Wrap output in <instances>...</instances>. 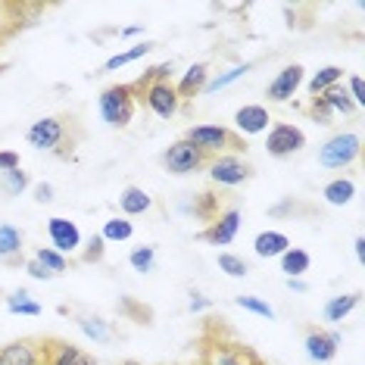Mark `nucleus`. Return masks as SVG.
Segmentation results:
<instances>
[{
    "label": "nucleus",
    "mask_w": 365,
    "mask_h": 365,
    "mask_svg": "<svg viewBox=\"0 0 365 365\" xmlns=\"http://www.w3.org/2000/svg\"><path fill=\"white\" fill-rule=\"evenodd\" d=\"M78 138L81 131L76 125V115H44V119L31 122V128L26 131V140L35 150L53 153L60 160H69Z\"/></svg>",
    "instance_id": "f257e3e1"
},
{
    "label": "nucleus",
    "mask_w": 365,
    "mask_h": 365,
    "mask_svg": "<svg viewBox=\"0 0 365 365\" xmlns=\"http://www.w3.org/2000/svg\"><path fill=\"white\" fill-rule=\"evenodd\" d=\"M185 140H190L206 160L222 153H235V156L247 153V138H240L235 128H225V125H194L185 131Z\"/></svg>",
    "instance_id": "f03ea898"
},
{
    "label": "nucleus",
    "mask_w": 365,
    "mask_h": 365,
    "mask_svg": "<svg viewBox=\"0 0 365 365\" xmlns=\"http://www.w3.org/2000/svg\"><path fill=\"white\" fill-rule=\"evenodd\" d=\"M135 106H138V97H135V88L131 85H110L97 97L101 119L110 128H128L131 119H135Z\"/></svg>",
    "instance_id": "7ed1b4c3"
},
{
    "label": "nucleus",
    "mask_w": 365,
    "mask_h": 365,
    "mask_svg": "<svg viewBox=\"0 0 365 365\" xmlns=\"http://www.w3.org/2000/svg\"><path fill=\"white\" fill-rule=\"evenodd\" d=\"M362 156V138L359 131H340V135L328 138L319 150V163L325 169H350Z\"/></svg>",
    "instance_id": "20e7f679"
},
{
    "label": "nucleus",
    "mask_w": 365,
    "mask_h": 365,
    "mask_svg": "<svg viewBox=\"0 0 365 365\" xmlns=\"http://www.w3.org/2000/svg\"><path fill=\"white\" fill-rule=\"evenodd\" d=\"M131 88H135L138 101L150 113L160 115V119H172L181 110V97L172 81H153V85H144V88H138V85H131Z\"/></svg>",
    "instance_id": "39448f33"
},
{
    "label": "nucleus",
    "mask_w": 365,
    "mask_h": 365,
    "mask_svg": "<svg viewBox=\"0 0 365 365\" xmlns=\"http://www.w3.org/2000/svg\"><path fill=\"white\" fill-rule=\"evenodd\" d=\"M160 163H163L165 172H172V175H194V172L206 169V163H210V160H206V156L197 150L190 140L178 138L175 144H169V147L163 150Z\"/></svg>",
    "instance_id": "423d86ee"
},
{
    "label": "nucleus",
    "mask_w": 365,
    "mask_h": 365,
    "mask_svg": "<svg viewBox=\"0 0 365 365\" xmlns=\"http://www.w3.org/2000/svg\"><path fill=\"white\" fill-rule=\"evenodd\" d=\"M206 169H210L212 185H219V187H240L253 178V165L247 163L244 156H235V153L212 156V160L206 163Z\"/></svg>",
    "instance_id": "0eeeda50"
},
{
    "label": "nucleus",
    "mask_w": 365,
    "mask_h": 365,
    "mask_svg": "<svg viewBox=\"0 0 365 365\" xmlns=\"http://www.w3.org/2000/svg\"><path fill=\"white\" fill-rule=\"evenodd\" d=\"M306 147V135L303 128L290 125V122H275L265 135V153L275 156V160H287V156L300 153Z\"/></svg>",
    "instance_id": "6e6552de"
},
{
    "label": "nucleus",
    "mask_w": 365,
    "mask_h": 365,
    "mask_svg": "<svg viewBox=\"0 0 365 365\" xmlns=\"http://www.w3.org/2000/svg\"><path fill=\"white\" fill-rule=\"evenodd\" d=\"M237 231H240V210L237 206H225L197 237L206 240V244H212V247H228L231 240L237 237Z\"/></svg>",
    "instance_id": "1a4fd4ad"
},
{
    "label": "nucleus",
    "mask_w": 365,
    "mask_h": 365,
    "mask_svg": "<svg viewBox=\"0 0 365 365\" xmlns=\"http://www.w3.org/2000/svg\"><path fill=\"white\" fill-rule=\"evenodd\" d=\"M340 346V334L337 331H325V328H306V340H303V350L315 365H328L337 356Z\"/></svg>",
    "instance_id": "9d476101"
},
{
    "label": "nucleus",
    "mask_w": 365,
    "mask_h": 365,
    "mask_svg": "<svg viewBox=\"0 0 365 365\" xmlns=\"http://www.w3.org/2000/svg\"><path fill=\"white\" fill-rule=\"evenodd\" d=\"M303 78H306V69H303V66H300V63H287L284 69H281L278 76L269 81V88H265V97H269L272 103H287L290 97L300 91Z\"/></svg>",
    "instance_id": "9b49d317"
},
{
    "label": "nucleus",
    "mask_w": 365,
    "mask_h": 365,
    "mask_svg": "<svg viewBox=\"0 0 365 365\" xmlns=\"http://www.w3.org/2000/svg\"><path fill=\"white\" fill-rule=\"evenodd\" d=\"M47 237H51V247L56 253L69 256L81 250V231L76 222L63 219V215H53V219H47Z\"/></svg>",
    "instance_id": "f8f14e48"
},
{
    "label": "nucleus",
    "mask_w": 365,
    "mask_h": 365,
    "mask_svg": "<svg viewBox=\"0 0 365 365\" xmlns=\"http://www.w3.org/2000/svg\"><path fill=\"white\" fill-rule=\"evenodd\" d=\"M0 365H44V344L31 337L0 346Z\"/></svg>",
    "instance_id": "ddd939ff"
},
{
    "label": "nucleus",
    "mask_w": 365,
    "mask_h": 365,
    "mask_svg": "<svg viewBox=\"0 0 365 365\" xmlns=\"http://www.w3.org/2000/svg\"><path fill=\"white\" fill-rule=\"evenodd\" d=\"M269 122H272V115L259 103H247V106H240V110L235 113V131L240 138L265 135V131H269Z\"/></svg>",
    "instance_id": "4468645a"
},
{
    "label": "nucleus",
    "mask_w": 365,
    "mask_h": 365,
    "mask_svg": "<svg viewBox=\"0 0 365 365\" xmlns=\"http://www.w3.org/2000/svg\"><path fill=\"white\" fill-rule=\"evenodd\" d=\"M206 365H265L259 356H256L250 346L244 344H215V350H210L203 356Z\"/></svg>",
    "instance_id": "2eb2a0df"
},
{
    "label": "nucleus",
    "mask_w": 365,
    "mask_h": 365,
    "mask_svg": "<svg viewBox=\"0 0 365 365\" xmlns=\"http://www.w3.org/2000/svg\"><path fill=\"white\" fill-rule=\"evenodd\" d=\"M0 262H4L6 269L26 265V237H22V231L10 225V222L0 225Z\"/></svg>",
    "instance_id": "dca6fc26"
},
{
    "label": "nucleus",
    "mask_w": 365,
    "mask_h": 365,
    "mask_svg": "<svg viewBox=\"0 0 365 365\" xmlns=\"http://www.w3.org/2000/svg\"><path fill=\"white\" fill-rule=\"evenodd\" d=\"M53 346L44 344V365H94V356H88L76 344H63V340H51Z\"/></svg>",
    "instance_id": "f3484780"
},
{
    "label": "nucleus",
    "mask_w": 365,
    "mask_h": 365,
    "mask_svg": "<svg viewBox=\"0 0 365 365\" xmlns=\"http://www.w3.org/2000/svg\"><path fill=\"white\" fill-rule=\"evenodd\" d=\"M206 81H210V63H194V66H187V72L181 76L175 91L181 101H194V97L203 94Z\"/></svg>",
    "instance_id": "a211bd4d"
},
{
    "label": "nucleus",
    "mask_w": 365,
    "mask_h": 365,
    "mask_svg": "<svg viewBox=\"0 0 365 365\" xmlns=\"http://www.w3.org/2000/svg\"><path fill=\"white\" fill-rule=\"evenodd\" d=\"M287 247H290V237L284 231H259L253 240V253L259 256V259H278Z\"/></svg>",
    "instance_id": "6ab92c4d"
},
{
    "label": "nucleus",
    "mask_w": 365,
    "mask_h": 365,
    "mask_svg": "<svg viewBox=\"0 0 365 365\" xmlns=\"http://www.w3.org/2000/svg\"><path fill=\"white\" fill-rule=\"evenodd\" d=\"M150 206H153V197L147 194L144 187H138V185H128V187L119 194V210L125 212V219H128V215H144V212H150Z\"/></svg>",
    "instance_id": "aec40b11"
},
{
    "label": "nucleus",
    "mask_w": 365,
    "mask_h": 365,
    "mask_svg": "<svg viewBox=\"0 0 365 365\" xmlns=\"http://www.w3.org/2000/svg\"><path fill=\"white\" fill-rule=\"evenodd\" d=\"M362 300V294L359 290H350V294H337V297H331V300L325 303V322H334V325H340V322L350 315L356 306H359Z\"/></svg>",
    "instance_id": "412c9836"
},
{
    "label": "nucleus",
    "mask_w": 365,
    "mask_h": 365,
    "mask_svg": "<svg viewBox=\"0 0 365 365\" xmlns=\"http://www.w3.org/2000/svg\"><path fill=\"white\" fill-rule=\"evenodd\" d=\"M278 259H281V272H284V278H303L306 272H309V265H312V256L306 250H300V247H287Z\"/></svg>",
    "instance_id": "4be33fe9"
},
{
    "label": "nucleus",
    "mask_w": 365,
    "mask_h": 365,
    "mask_svg": "<svg viewBox=\"0 0 365 365\" xmlns=\"http://www.w3.org/2000/svg\"><path fill=\"white\" fill-rule=\"evenodd\" d=\"M76 325H78L81 334H85L88 340H94V344H110V340L115 337L110 322H103L101 315H78Z\"/></svg>",
    "instance_id": "5701e85b"
},
{
    "label": "nucleus",
    "mask_w": 365,
    "mask_h": 365,
    "mask_svg": "<svg viewBox=\"0 0 365 365\" xmlns=\"http://www.w3.org/2000/svg\"><path fill=\"white\" fill-rule=\"evenodd\" d=\"M322 197H325L328 206H346V203H353L356 181L353 178H334V181H328V185L322 187Z\"/></svg>",
    "instance_id": "b1692460"
},
{
    "label": "nucleus",
    "mask_w": 365,
    "mask_h": 365,
    "mask_svg": "<svg viewBox=\"0 0 365 365\" xmlns=\"http://www.w3.org/2000/svg\"><path fill=\"white\" fill-rule=\"evenodd\" d=\"M156 41H140V44H135V47H128V51H119V53H113L110 60L103 63V72H115V69H122V66H128V63H135V60H140V56H147L150 51H156Z\"/></svg>",
    "instance_id": "393cba45"
},
{
    "label": "nucleus",
    "mask_w": 365,
    "mask_h": 365,
    "mask_svg": "<svg viewBox=\"0 0 365 365\" xmlns=\"http://www.w3.org/2000/svg\"><path fill=\"white\" fill-rule=\"evenodd\" d=\"M344 81V69L340 66H322L315 76L306 81V91H309V97H319V94H325L328 88H334Z\"/></svg>",
    "instance_id": "a878e982"
},
{
    "label": "nucleus",
    "mask_w": 365,
    "mask_h": 365,
    "mask_svg": "<svg viewBox=\"0 0 365 365\" xmlns=\"http://www.w3.org/2000/svg\"><path fill=\"white\" fill-rule=\"evenodd\" d=\"M319 97L328 103V110L334 113V115H337V113H340V115H353V113H356V103L350 101V94H346V88H344V85L328 88L325 94H319Z\"/></svg>",
    "instance_id": "bb28decb"
},
{
    "label": "nucleus",
    "mask_w": 365,
    "mask_h": 365,
    "mask_svg": "<svg viewBox=\"0 0 365 365\" xmlns=\"http://www.w3.org/2000/svg\"><path fill=\"white\" fill-rule=\"evenodd\" d=\"M256 63H240V66H231V69H225V72H219L215 78H210L206 81V88H203V94H215V91H222V88H228V85H235L237 78H244L247 72L253 69Z\"/></svg>",
    "instance_id": "cd10ccee"
},
{
    "label": "nucleus",
    "mask_w": 365,
    "mask_h": 365,
    "mask_svg": "<svg viewBox=\"0 0 365 365\" xmlns=\"http://www.w3.org/2000/svg\"><path fill=\"white\" fill-rule=\"evenodd\" d=\"M6 309H10L13 315H31V319L44 312V309H41V303H38V300H31V294H29L26 287H19L16 294L6 297Z\"/></svg>",
    "instance_id": "c85d7f7f"
},
{
    "label": "nucleus",
    "mask_w": 365,
    "mask_h": 365,
    "mask_svg": "<svg viewBox=\"0 0 365 365\" xmlns=\"http://www.w3.org/2000/svg\"><path fill=\"white\" fill-rule=\"evenodd\" d=\"M131 235H135V225L125 219V215H115V219H106L103 222V231L101 237L106 240V244H122V240H131Z\"/></svg>",
    "instance_id": "c756f323"
},
{
    "label": "nucleus",
    "mask_w": 365,
    "mask_h": 365,
    "mask_svg": "<svg viewBox=\"0 0 365 365\" xmlns=\"http://www.w3.org/2000/svg\"><path fill=\"white\" fill-rule=\"evenodd\" d=\"M190 212H194L197 219H203V222H212L215 215L222 212V200L212 194V190H203V194L194 197V203H190Z\"/></svg>",
    "instance_id": "7c9ffc66"
},
{
    "label": "nucleus",
    "mask_w": 365,
    "mask_h": 365,
    "mask_svg": "<svg viewBox=\"0 0 365 365\" xmlns=\"http://www.w3.org/2000/svg\"><path fill=\"white\" fill-rule=\"evenodd\" d=\"M119 315H125L128 322H138V325L153 322V309L144 303H138L135 297H119Z\"/></svg>",
    "instance_id": "2f4dec72"
},
{
    "label": "nucleus",
    "mask_w": 365,
    "mask_h": 365,
    "mask_svg": "<svg viewBox=\"0 0 365 365\" xmlns=\"http://www.w3.org/2000/svg\"><path fill=\"white\" fill-rule=\"evenodd\" d=\"M29 185H31V178H29V172H22V169H13V172H4V175H0V190H4L6 197L26 194Z\"/></svg>",
    "instance_id": "473e14b6"
},
{
    "label": "nucleus",
    "mask_w": 365,
    "mask_h": 365,
    "mask_svg": "<svg viewBox=\"0 0 365 365\" xmlns=\"http://www.w3.org/2000/svg\"><path fill=\"white\" fill-rule=\"evenodd\" d=\"M35 259L44 265V269H51L53 275H63V272H69V256H63V253H56L53 247H38L35 250Z\"/></svg>",
    "instance_id": "72a5a7b5"
},
{
    "label": "nucleus",
    "mask_w": 365,
    "mask_h": 365,
    "mask_svg": "<svg viewBox=\"0 0 365 365\" xmlns=\"http://www.w3.org/2000/svg\"><path fill=\"white\" fill-rule=\"evenodd\" d=\"M128 265L140 275H147V272H153L156 265V247H135V250L128 253Z\"/></svg>",
    "instance_id": "f704fd0d"
},
{
    "label": "nucleus",
    "mask_w": 365,
    "mask_h": 365,
    "mask_svg": "<svg viewBox=\"0 0 365 365\" xmlns=\"http://www.w3.org/2000/svg\"><path fill=\"white\" fill-rule=\"evenodd\" d=\"M219 269L225 272L228 278H247L250 275V265H247L244 256H235V253H219Z\"/></svg>",
    "instance_id": "c9c22d12"
},
{
    "label": "nucleus",
    "mask_w": 365,
    "mask_h": 365,
    "mask_svg": "<svg viewBox=\"0 0 365 365\" xmlns=\"http://www.w3.org/2000/svg\"><path fill=\"white\" fill-rule=\"evenodd\" d=\"M235 306H240V309H247V312H253V315H259V319H275V309H272L265 300H259V297H250V294H240L235 297Z\"/></svg>",
    "instance_id": "e433bc0d"
},
{
    "label": "nucleus",
    "mask_w": 365,
    "mask_h": 365,
    "mask_svg": "<svg viewBox=\"0 0 365 365\" xmlns=\"http://www.w3.org/2000/svg\"><path fill=\"white\" fill-rule=\"evenodd\" d=\"M172 72H175V63H160V66H150V69L144 72L140 78H135L131 85H138V88H144V85H153V81H172Z\"/></svg>",
    "instance_id": "4c0bfd02"
},
{
    "label": "nucleus",
    "mask_w": 365,
    "mask_h": 365,
    "mask_svg": "<svg viewBox=\"0 0 365 365\" xmlns=\"http://www.w3.org/2000/svg\"><path fill=\"white\" fill-rule=\"evenodd\" d=\"M103 256H106V240L101 237V231H97V235H91V237L85 240L81 262H85V265H94V262H103Z\"/></svg>",
    "instance_id": "58836bf2"
},
{
    "label": "nucleus",
    "mask_w": 365,
    "mask_h": 365,
    "mask_svg": "<svg viewBox=\"0 0 365 365\" xmlns=\"http://www.w3.org/2000/svg\"><path fill=\"white\" fill-rule=\"evenodd\" d=\"M303 113L309 115L315 125H331V119H334V113L328 110V103L322 101V97H309V103L303 106Z\"/></svg>",
    "instance_id": "ea45409f"
},
{
    "label": "nucleus",
    "mask_w": 365,
    "mask_h": 365,
    "mask_svg": "<svg viewBox=\"0 0 365 365\" xmlns=\"http://www.w3.org/2000/svg\"><path fill=\"white\" fill-rule=\"evenodd\" d=\"M346 94H350V101L356 103V110H362L365 106V91H362V78L359 76L346 78Z\"/></svg>",
    "instance_id": "a19ab883"
},
{
    "label": "nucleus",
    "mask_w": 365,
    "mask_h": 365,
    "mask_svg": "<svg viewBox=\"0 0 365 365\" xmlns=\"http://www.w3.org/2000/svg\"><path fill=\"white\" fill-rule=\"evenodd\" d=\"M26 272H29V275L35 278V281H51V278H56L51 269H44V265L35 259V256H31V259H26Z\"/></svg>",
    "instance_id": "79ce46f5"
},
{
    "label": "nucleus",
    "mask_w": 365,
    "mask_h": 365,
    "mask_svg": "<svg viewBox=\"0 0 365 365\" xmlns=\"http://www.w3.org/2000/svg\"><path fill=\"white\" fill-rule=\"evenodd\" d=\"M13 169H19V153L0 150V175H4V172H13Z\"/></svg>",
    "instance_id": "37998d69"
},
{
    "label": "nucleus",
    "mask_w": 365,
    "mask_h": 365,
    "mask_svg": "<svg viewBox=\"0 0 365 365\" xmlns=\"http://www.w3.org/2000/svg\"><path fill=\"white\" fill-rule=\"evenodd\" d=\"M35 200L38 203H53V185H47V181H41V185H35Z\"/></svg>",
    "instance_id": "c03bdc74"
},
{
    "label": "nucleus",
    "mask_w": 365,
    "mask_h": 365,
    "mask_svg": "<svg viewBox=\"0 0 365 365\" xmlns=\"http://www.w3.org/2000/svg\"><path fill=\"white\" fill-rule=\"evenodd\" d=\"M210 300H206V297L203 294H197V290H194V294H190V312H203V309H210Z\"/></svg>",
    "instance_id": "a18cd8bd"
},
{
    "label": "nucleus",
    "mask_w": 365,
    "mask_h": 365,
    "mask_svg": "<svg viewBox=\"0 0 365 365\" xmlns=\"http://www.w3.org/2000/svg\"><path fill=\"white\" fill-rule=\"evenodd\" d=\"M284 284H287V290H294V294H306V290H309V284H306L303 278H284Z\"/></svg>",
    "instance_id": "49530a36"
},
{
    "label": "nucleus",
    "mask_w": 365,
    "mask_h": 365,
    "mask_svg": "<svg viewBox=\"0 0 365 365\" xmlns=\"http://www.w3.org/2000/svg\"><path fill=\"white\" fill-rule=\"evenodd\" d=\"M353 250H356V259L365 262V237H362V235H356V240H353Z\"/></svg>",
    "instance_id": "de8ad7c7"
},
{
    "label": "nucleus",
    "mask_w": 365,
    "mask_h": 365,
    "mask_svg": "<svg viewBox=\"0 0 365 365\" xmlns=\"http://www.w3.org/2000/svg\"><path fill=\"white\" fill-rule=\"evenodd\" d=\"M140 31H144V26H128V29H119V35L131 38V35H140Z\"/></svg>",
    "instance_id": "09e8293b"
},
{
    "label": "nucleus",
    "mask_w": 365,
    "mask_h": 365,
    "mask_svg": "<svg viewBox=\"0 0 365 365\" xmlns=\"http://www.w3.org/2000/svg\"><path fill=\"white\" fill-rule=\"evenodd\" d=\"M119 365H140V362H138V359H122Z\"/></svg>",
    "instance_id": "8fccbe9b"
},
{
    "label": "nucleus",
    "mask_w": 365,
    "mask_h": 365,
    "mask_svg": "<svg viewBox=\"0 0 365 365\" xmlns=\"http://www.w3.org/2000/svg\"><path fill=\"white\" fill-rule=\"evenodd\" d=\"M6 69H10V63H0V76H4V72H6Z\"/></svg>",
    "instance_id": "3c124183"
},
{
    "label": "nucleus",
    "mask_w": 365,
    "mask_h": 365,
    "mask_svg": "<svg viewBox=\"0 0 365 365\" xmlns=\"http://www.w3.org/2000/svg\"><path fill=\"white\" fill-rule=\"evenodd\" d=\"M197 365H206V362H197Z\"/></svg>",
    "instance_id": "603ef678"
}]
</instances>
